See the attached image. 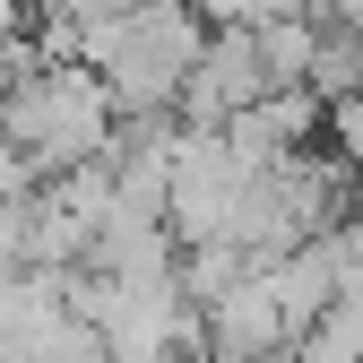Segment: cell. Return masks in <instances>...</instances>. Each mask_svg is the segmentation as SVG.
I'll use <instances>...</instances> for the list:
<instances>
[{
  "label": "cell",
  "instance_id": "obj_2",
  "mask_svg": "<svg viewBox=\"0 0 363 363\" xmlns=\"http://www.w3.org/2000/svg\"><path fill=\"white\" fill-rule=\"evenodd\" d=\"M329 147H337V164H346V173H363V96L329 104Z\"/></svg>",
  "mask_w": 363,
  "mask_h": 363
},
{
  "label": "cell",
  "instance_id": "obj_1",
  "mask_svg": "<svg viewBox=\"0 0 363 363\" xmlns=\"http://www.w3.org/2000/svg\"><path fill=\"white\" fill-rule=\"evenodd\" d=\"M113 121H121V104L86 61H35V69H18L9 104H0V147H18L35 164V182H52L78 164H104L121 147Z\"/></svg>",
  "mask_w": 363,
  "mask_h": 363
}]
</instances>
